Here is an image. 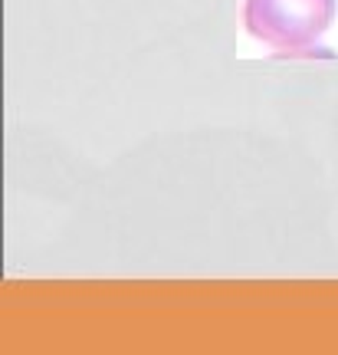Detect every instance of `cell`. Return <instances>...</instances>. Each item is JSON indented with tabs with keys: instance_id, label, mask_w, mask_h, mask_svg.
Instances as JSON below:
<instances>
[{
	"instance_id": "cell-1",
	"label": "cell",
	"mask_w": 338,
	"mask_h": 355,
	"mask_svg": "<svg viewBox=\"0 0 338 355\" xmlns=\"http://www.w3.org/2000/svg\"><path fill=\"white\" fill-rule=\"evenodd\" d=\"M335 20V0H247L243 24L253 37L283 53L319 43Z\"/></svg>"
}]
</instances>
